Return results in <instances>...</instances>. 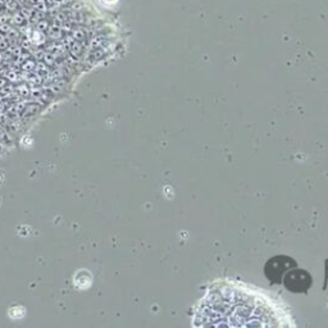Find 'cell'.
<instances>
[{"mask_svg":"<svg viewBox=\"0 0 328 328\" xmlns=\"http://www.w3.org/2000/svg\"><path fill=\"white\" fill-rule=\"evenodd\" d=\"M288 317L268 296L233 283H219L209 290L194 315V326L279 327Z\"/></svg>","mask_w":328,"mask_h":328,"instance_id":"cell-1","label":"cell"},{"mask_svg":"<svg viewBox=\"0 0 328 328\" xmlns=\"http://www.w3.org/2000/svg\"><path fill=\"white\" fill-rule=\"evenodd\" d=\"M108 2H110V3H114V2H115V0H108Z\"/></svg>","mask_w":328,"mask_h":328,"instance_id":"cell-2","label":"cell"}]
</instances>
